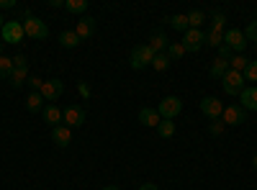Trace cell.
Here are the masks:
<instances>
[{
  "instance_id": "obj_21",
  "label": "cell",
  "mask_w": 257,
  "mask_h": 190,
  "mask_svg": "<svg viewBox=\"0 0 257 190\" xmlns=\"http://www.w3.org/2000/svg\"><path fill=\"white\" fill-rule=\"evenodd\" d=\"M167 24H170V29H175V31H188L190 26H188V16L185 13H178V16H170L167 18Z\"/></svg>"
},
{
  "instance_id": "obj_6",
  "label": "cell",
  "mask_w": 257,
  "mask_h": 190,
  "mask_svg": "<svg viewBox=\"0 0 257 190\" xmlns=\"http://www.w3.org/2000/svg\"><path fill=\"white\" fill-rule=\"evenodd\" d=\"M180 111H183V100H180L178 95H167V98H162L160 105H157V113H160L162 118H167V121H173Z\"/></svg>"
},
{
  "instance_id": "obj_25",
  "label": "cell",
  "mask_w": 257,
  "mask_h": 190,
  "mask_svg": "<svg viewBox=\"0 0 257 190\" xmlns=\"http://www.w3.org/2000/svg\"><path fill=\"white\" fill-rule=\"evenodd\" d=\"M185 16H188V26H190V29H198L203 21H206V13H203V11H190V13H185Z\"/></svg>"
},
{
  "instance_id": "obj_39",
  "label": "cell",
  "mask_w": 257,
  "mask_h": 190,
  "mask_svg": "<svg viewBox=\"0 0 257 190\" xmlns=\"http://www.w3.org/2000/svg\"><path fill=\"white\" fill-rule=\"evenodd\" d=\"M0 8H6V11L16 8V0H0Z\"/></svg>"
},
{
  "instance_id": "obj_33",
  "label": "cell",
  "mask_w": 257,
  "mask_h": 190,
  "mask_svg": "<svg viewBox=\"0 0 257 190\" xmlns=\"http://www.w3.org/2000/svg\"><path fill=\"white\" fill-rule=\"evenodd\" d=\"M244 36H247V41H254V44H257V18L249 21V26L244 29Z\"/></svg>"
},
{
  "instance_id": "obj_8",
  "label": "cell",
  "mask_w": 257,
  "mask_h": 190,
  "mask_svg": "<svg viewBox=\"0 0 257 190\" xmlns=\"http://www.w3.org/2000/svg\"><path fill=\"white\" fill-rule=\"evenodd\" d=\"M224 108H226V105H224V103H221L219 98H213V95H206V98L201 100V113H203L206 118H211V121L221 118Z\"/></svg>"
},
{
  "instance_id": "obj_45",
  "label": "cell",
  "mask_w": 257,
  "mask_h": 190,
  "mask_svg": "<svg viewBox=\"0 0 257 190\" xmlns=\"http://www.w3.org/2000/svg\"><path fill=\"white\" fill-rule=\"evenodd\" d=\"M0 57H3V39H0Z\"/></svg>"
},
{
  "instance_id": "obj_5",
  "label": "cell",
  "mask_w": 257,
  "mask_h": 190,
  "mask_svg": "<svg viewBox=\"0 0 257 190\" xmlns=\"http://www.w3.org/2000/svg\"><path fill=\"white\" fill-rule=\"evenodd\" d=\"M221 88H224L226 95H242V90H244V75L229 67V72L221 77Z\"/></svg>"
},
{
  "instance_id": "obj_27",
  "label": "cell",
  "mask_w": 257,
  "mask_h": 190,
  "mask_svg": "<svg viewBox=\"0 0 257 190\" xmlns=\"http://www.w3.org/2000/svg\"><path fill=\"white\" fill-rule=\"evenodd\" d=\"M13 72V59L11 57H0V80H8Z\"/></svg>"
},
{
  "instance_id": "obj_23",
  "label": "cell",
  "mask_w": 257,
  "mask_h": 190,
  "mask_svg": "<svg viewBox=\"0 0 257 190\" xmlns=\"http://www.w3.org/2000/svg\"><path fill=\"white\" fill-rule=\"evenodd\" d=\"M157 134H160V139H173V136H175V123L167 121V118H162L160 126H157Z\"/></svg>"
},
{
  "instance_id": "obj_22",
  "label": "cell",
  "mask_w": 257,
  "mask_h": 190,
  "mask_svg": "<svg viewBox=\"0 0 257 190\" xmlns=\"http://www.w3.org/2000/svg\"><path fill=\"white\" fill-rule=\"evenodd\" d=\"M59 44H62L64 49H75V47L80 44V36H77L75 31H62V34H59Z\"/></svg>"
},
{
  "instance_id": "obj_36",
  "label": "cell",
  "mask_w": 257,
  "mask_h": 190,
  "mask_svg": "<svg viewBox=\"0 0 257 190\" xmlns=\"http://www.w3.org/2000/svg\"><path fill=\"white\" fill-rule=\"evenodd\" d=\"M13 65H16V67H29L26 54H16V57H13Z\"/></svg>"
},
{
  "instance_id": "obj_19",
  "label": "cell",
  "mask_w": 257,
  "mask_h": 190,
  "mask_svg": "<svg viewBox=\"0 0 257 190\" xmlns=\"http://www.w3.org/2000/svg\"><path fill=\"white\" fill-rule=\"evenodd\" d=\"M226 72H229V62L226 59L216 57V59L211 62V80H221Z\"/></svg>"
},
{
  "instance_id": "obj_42",
  "label": "cell",
  "mask_w": 257,
  "mask_h": 190,
  "mask_svg": "<svg viewBox=\"0 0 257 190\" xmlns=\"http://www.w3.org/2000/svg\"><path fill=\"white\" fill-rule=\"evenodd\" d=\"M103 190H121V187H118V185H105Z\"/></svg>"
},
{
  "instance_id": "obj_1",
  "label": "cell",
  "mask_w": 257,
  "mask_h": 190,
  "mask_svg": "<svg viewBox=\"0 0 257 190\" xmlns=\"http://www.w3.org/2000/svg\"><path fill=\"white\" fill-rule=\"evenodd\" d=\"M21 24H24V31H26V36H29V39H36V41L49 39V26H47L39 16H34L31 11H26V13H24Z\"/></svg>"
},
{
  "instance_id": "obj_44",
  "label": "cell",
  "mask_w": 257,
  "mask_h": 190,
  "mask_svg": "<svg viewBox=\"0 0 257 190\" xmlns=\"http://www.w3.org/2000/svg\"><path fill=\"white\" fill-rule=\"evenodd\" d=\"M3 26H6V21H3V16H0V31H3Z\"/></svg>"
},
{
  "instance_id": "obj_11",
  "label": "cell",
  "mask_w": 257,
  "mask_h": 190,
  "mask_svg": "<svg viewBox=\"0 0 257 190\" xmlns=\"http://www.w3.org/2000/svg\"><path fill=\"white\" fill-rule=\"evenodd\" d=\"M221 121H224V126H242L247 121V111L242 105H226L221 113Z\"/></svg>"
},
{
  "instance_id": "obj_46",
  "label": "cell",
  "mask_w": 257,
  "mask_h": 190,
  "mask_svg": "<svg viewBox=\"0 0 257 190\" xmlns=\"http://www.w3.org/2000/svg\"><path fill=\"white\" fill-rule=\"evenodd\" d=\"M254 49H257V44H254Z\"/></svg>"
},
{
  "instance_id": "obj_30",
  "label": "cell",
  "mask_w": 257,
  "mask_h": 190,
  "mask_svg": "<svg viewBox=\"0 0 257 190\" xmlns=\"http://www.w3.org/2000/svg\"><path fill=\"white\" fill-rule=\"evenodd\" d=\"M206 44L208 47H221L224 44V34L221 31H208L206 34Z\"/></svg>"
},
{
  "instance_id": "obj_31",
  "label": "cell",
  "mask_w": 257,
  "mask_h": 190,
  "mask_svg": "<svg viewBox=\"0 0 257 190\" xmlns=\"http://www.w3.org/2000/svg\"><path fill=\"white\" fill-rule=\"evenodd\" d=\"M152 67H155L157 72H165V70L170 67V59H167V54H155V59H152Z\"/></svg>"
},
{
  "instance_id": "obj_16",
  "label": "cell",
  "mask_w": 257,
  "mask_h": 190,
  "mask_svg": "<svg viewBox=\"0 0 257 190\" xmlns=\"http://www.w3.org/2000/svg\"><path fill=\"white\" fill-rule=\"evenodd\" d=\"M147 47L152 49L155 54H165L167 47H170V41H167V36H165L162 31H155L152 36H149V44H147Z\"/></svg>"
},
{
  "instance_id": "obj_10",
  "label": "cell",
  "mask_w": 257,
  "mask_h": 190,
  "mask_svg": "<svg viewBox=\"0 0 257 190\" xmlns=\"http://www.w3.org/2000/svg\"><path fill=\"white\" fill-rule=\"evenodd\" d=\"M180 44H183L185 52H198V49L206 44V34H203L201 29H188Z\"/></svg>"
},
{
  "instance_id": "obj_38",
  "label": "cell",
  "mask_w": 257,
  "mask_h": 190,
  "mask_svg": "<svg viewBox=\"0 0 257 190\" xmlns=\"http://www.w3.org/2000/svg\"><path fill=\"white\" fill-rule=\"evenodd\" d=\"M219 57H221V59H226V62H229V59H231V49H229V47H226V44H221V47H219Z\"/></svg>"
},
{
  "instance_id": "obj_26",
  "label": "cell",
  "mask_w": 257,
  "mask_h": 190,
  "mask_svg": "<svg viewBox=\"0 0 257 190\" xmlns=\"http://www.w3.org/2000/svg\"><path fill=\"white\" fill-rule=\"evenodd\" d=\"M252 59H247L244 54H237V57H231V62H229V67L231 70H237V72H244L247 70V65H249Z\"/></svg>"
},
{
  "instance_id": "obj_35",
  "label": "cell",
  "mask_w": 257,
  "mask_h": 190,
  "mask_svg": "<svg viewBox=\"0 0 257 190\" xmlns=\"http://www.w3.org/2000/svg\"><path fill=\"white\" fill-rule=\"evenodd\" d=\"M26 85H29L34 93H39V90H41V85H44V80H41V77H29V80H26Z\"/></svg>"
},
{
  "instance_id": "obj_15",
  "label": "cell",
  "mask_w": 257,
  "mask_h": 190,
  "mask_svg": "<svg viewBox=\"0 0 257 190\" xmlns=\"http://www.w3.org/2000/svg\"><path fill=\"white\" fill-rule=\"evenodd\" d=\"M239 100H242V108L249 113V111H254L257 113V85H252V88H244L242 90V95H239Z\"/></svg>"
},
{
  "instance_id": "obj_34",
  "label": "cell",
  "mask_w": 257,
  "mask_h": 190,
  "mask_svg": "<svg viewBox=\"0 0 257 190\" xmlns=\"http://www.w3.org/2000/svg\"><path fill=\"white\" fill-rule=\"evenodd\" d=\"M208 131H211V136H221L224 134V121H211V126H208Z\"/></svg>"
},
{
  "instance_id": "obj_14",
  "label": "cell",
  "mask_w": 257,
  "mask_h": 190,
  "mask_svg": "<svg viewBox=\"0 0 257 190\" xmlns=\"http://www.w3.org/2000/svg\"><path fill=\"white\" fill-rule=\"evenodd\" d=\"M162 121V116L157 113V108H142L139 111V123L142 126H149V129H157Z\"/></svg>"
},
{
  "instance_id": "obj_4",
  "label": "cell",
  "mask_w": 257,
  "mask_h": 190,
  "mask_svg": "<svg viewBox=\"0 0 257 190\" xmlns=\"http://www.w3.org/2000/svg\"><path fill=\"white\" fill-rule=\"evenodd\" d=\"M85 118H88V113L82 105H67L62 111V126H67V129H80V126H85Z\"/></svg>"
},
{
  "instance_id": "obj_37",
  "label": "cell",
  "mask_w": 257,
  "mask_h": 190,
  "mask_svg": "<svg viewBox=\"0 0 257 190\" xmlns=\"http://www.w3.org/2000/svg\"><path fill=\"white\" fill-rule=\"evenodd\" d=\"M77 93L82 98H90V85H88V82H77Z\"/></svg>"
},
{
  "instance_id": "obj_7",
  "label": "cell",
  "mask_w": 257,
  "mask_h": 190,
  "mask_svg": "<svg viewBox=\"0 0 257 190\" xmlns=\"http://www.w3.org/2000/svg\"><path fill=\"white\" fill-rule=\"evenodd\" d=\"M224 44H226L231 52L242 54V52L247 49V36H244V31H239V29H226V31H224Z\"/></svg>"
},
{
  "instance_id": "obj_32",
  "label": "cell",
  "mask_w": 257,
  "mask_h": 190,
  "mask_svg": "<svg viewBox=\"0 0 257 190\" xmlns=\"http://www.w3.org/2000/svg\"><path fill=\"white\" fill-rule=\"evenodd\" d=\"M242 75H244V82H257V62H249Z\"/></svg>"
},
{
  "instance_id": "obj_9",
  "label": "cell",
  "mask_w": 257,
  "mask_h": 190,
  "mask_svg": "<svg viewBox=\"0 0 257 190\" xmlns=\"http://www.w3.org/2000/svg\"><path fill=\"white\" fill-rule=\"evenodd\" d=\"M39 93L44 95V100H47V103H54V100H59V98H62V93H64V82H62L59 77L44 80V85H41V90H39Z\"/></svg>"
},
{
  "instance_id": "obj_20",
  "label": "cell",
  "mask_w": 257,
  "mask_h": 190,
  "mask_svg": "<svg viewBox=\"0 0 257 190\" xmlns=\"http://www.w3.org/2000/svg\"><path fill=\"white\" fill-rule=\"evenodd\" d=\"M44 95H41V93H31L29 98H26V111L29 113H36V111H44Z\"/></svg>"
},
{
  "instance_id": "obj_41",
  "label": "cell",
  "mask_w": 257,
  "mask_h": 190,
  "mask_svg": "<svg viewBox=\"0 0 257 190\" xmlns=\"http://www.w3.org/2000/svg\"><path fill=\"white\" fill-rule=\"evenodd\" d=\"M49 6H52V8H64V3H62V0H52Z\"/></svg>"
},
{
  "instance_id": "obj_12",
  "label": "cell",
  "mask_w": 257,
  "mask_h": 190,
  "mask_svg": "<svg viewBox=\"0 0 257 190\" xmlns=\"http://www.w3.org/2000/svg\"><path fill=\"white\" fill-rule=\"evenodd\" d=\"M52 141L59 146V149H67V146L72 144V129H67V126H54L52 129Z\"/></svg>"
},
{
  "instance_id": "obj_17",
  "label": "cell",
  "mask_w": 257,
  "mask_h": 190,
  "mask_svg": "<svg viewBox=\"0 0 257 190\" xmlns=\"http://www.w3.org/2000/svg\"><path fill=\"white\" fill-rule=\"evenodd\" d=\"M41 116H44V123H49L52 129H54V126H62V111L57 108L54 103L44 105V111H41Z\"/></svg>"
},
{
  "instance_id": "obj_18",
  "label": "cell",
  "mask_w": 257,
  "mask_h": 190,
  "mask_svg": "<svg viewBox=\"0 0 257 190\" xmlns=\"http://www.w3.org/2000/svg\"><path fill=\"white\" fill-rule=\"evenodd\" d=\"M29 80V67H16L13 65V72H11V77H8V82H11V88H24V82Z\"/></svg>"
},
{
  "instance_id": "obj_3",
  "label": "cell",
  "mask_w": 257,
  "mask_h": 190,
  "mask_svg": "<svg viewBox=\"0 0 257 190\" xmlns=\"http://www.w3.org/2000/svg\"><path fill=\"white\" fill-rule=\"evenodd\" d=\"M152 59H155V52L149 49L147 44H137V47L132 49V57H128V62H132V70L152 67Z\"/></svg>"
},
{
  "instance_id": "obj_29",
  "label": "cell",
  "mask_w": 257,
  "mask_h": 190,
  "mask_svg": "<svg viewBox=\"0 0 257 190\" xmlns=\"http://www.w3.org/2000/svg\"><path fill=\"white\" fill-rule=\"evenodd\" d=\"M165 54H167V59H170V62H178V59H183L185 49H183V44H170Z\"/></svg>"
},
{
  "instance_id": "obj_2",
  "label": "cell",
  "mask_w": 257,
  "mask_h": 190,
  "mask_svg": "<svg viewBox=\"0 0 257 190\" xmlns=\"http://www.w3.org/2000/svg\"><path fill=\"white\" fill-rule=\"evenodd\" d=\"M0 39H3V44H13V47H18L21 41L26 39L24 24H21V21H6L3 31H0Z\"/></svg>"
},
{
  "instance_id": "obj_40",
  "label": "cell",
  "mask_w": 257,
  "mask_h": 190,
  "mask_svg": "<svg viewBox=\"0 0 257 190\" xmlns=\"http://www.w3.org/2000/svg\"><path fill=\"white\" fill-rule=\"evenodd\" d=\"M139 190H160V187H157V185H152V182H147V185H142Z\"/></svg>"
},
{
  "instance_id": "obj_43",
  "label": "cell",
  "mask_w": 257,
  "mask_h": 190,
  "mask_svg": "<svg viewBox=\"0 0 257 190\" xmlns=\"http://www.w3.org/2000/svg\"><path fill=\"white\" fill-rule=\"evenodd\" d=\"M252 167H254V170H257V154L252 157Z\"/></svg>"
},
{
  "instance_id": "obj_13",
  "label": "cell",
  "mask_w": 257,
  "mask_h": 190,
  "mask_svg": "<svg viewBox=\"0 0 257 190\" xmlns=\"http://www.w3.org/2000/svg\"><path fill=\"white\" fill-rule=\"evenodd\" d=\"M75 34L80 36V41L90 39V36L95 34V18H90V16H82V18L77 21V26H75Z\"/></svg>"
},
{
  "instance_id": "obj_28",
  "label": "cell",
  "mask_w": 257,
  "mask_h": 190,
  "mask_svg": "<svg viewBox=\"0 0 257 190\" xmlns=\"http://www.w3.org/2000/svg\"><path fill=\"white\" fill-rule=\"evenodd\" d=\"M224 26H226V16L221 11H216V13H213V18H211V31H221L224 34Z\"/></svg>"
},
{
  "instance_id": "obj_24",
  "label": "cell",
  "mask_w": 257,
  "mask_h": 190,
  "mask_svg": "<svg viewBox=\"0 0 257 190\" xmlns=\"http://www.w3.org/2000/svg\"><path fill=\"white\" fill-rule=\"evenodd\" d=\"M64 11L67 13H85L88 11V0H64Z\"/></svg>"
}]
</instances>
